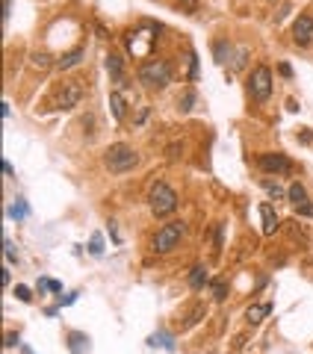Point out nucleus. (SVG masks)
I'll use <instances>...</instances> for the list:
<instances>
[{"mask_svg": "<svg viewBox=\"0 0 313 354\" xmlns=\"http://www.w3.org/2000/svg\"><path fill=\"white\" fill-rule=\"evenodd\" d=\"M174 77V71H172V62L169 59H148L139 65V83L145 89H156V92H163Z\"/></svg>", "mask_w": 313, "mask_h": 354, "instance_id": "1", "label": "nucleus"}, {"mask_svg": "<svg viewBox=\"0 0 313 354\" xmlns=\"http://www.w3.org/2000/svg\"><path fill=\"white\" fill-rule=\"evenodd\" d=\"M106 71H109V77L115 83H122V77H124V59L119 53H109L106 56Z\"/></svg>", "mask_w": 313, "mask_h": 354, "instance_id": "11", "label": "nucleus"}, {"mask_svg": "<svg viewBox=\"0 0 313 354\" xmlns=\"http://www.w3.org/2000/svg\"><path fill=\"white\" fill-rule=\"evenodd\" d=\"M272 95V68L269 65H257L248 74V97L257 103H266Z\"/></svg>", "mask_w": 313, "mask_h": 354, "instance_id": "4", "label": "nucleus"}, {"mask_svg": "<svg viewBox=\"0 0 313 354\" xmlns=\"http://www.w3.org/2000/svg\"><path fill=\"white\" fill-rule=\"evenodd\" d=\"M260 219H263V233L272 236L278 227H281V219H278V212L272 204H260Z\"/></svg>", "mask_w": 313, "mask_h": 354, "instance_id": "9", "label": "nucleus"}, {"mask_svg": "<svg viewBox=\"0 0 313 354\" xmlns=\"http://www.w3.org/2000/svg\"><path fill=\"white\" fill-rule=\"evenodd\" d=\"M183 233H186V225H183V222H169V225H163L160 230H156V236H154V251H156V254L174 251L177 242L183 239Z\"/></svg>", "mask_w": 313, "mask_h": 354, "instance_id": "5", "label": "nucleus"}, {"mask_svg": "<svg viewBox=\"0 0 313 354\" xmlns=\"http://www.w3.org/2000/svg\"><path fill=\"white\" fill-rule=\"evenodd\" d=\"M9 216H12L15 222H21V219L27 216V204H24V201H15V204L9 207Z\"/></svg>", "mask_w": 313, "mask_h": 354, "instance_id": "20", "label": "nucleus"}, {"mask_svg": "<svg viewBox=\"0 0 313 354\" xmlns=\"http://www.w3.org/2000/svg\"><path fill=\"white\" fill-rule=\"evenodd\" d=\"M83 56H86V48H74V50H68V53H62V56L56 59V68H59V71H68V68H74V65H80Z\"/></svg>", "mask_w": 313, "mask_h": 354, "instance_id": "10", "label": "nucleus"}, {"mask_svg": "<svg viewBox=\"0 0 313 354\" xmlns=\"http://www.w3.org/2000/svg\"><path fill=\"white\" fill-rule=\"evenodd\" d=\"M287 198H290V204L301 207V204H307V189H304L301 183H293V186L287 189Z\"/></svg>", "mask_w": 313, "mask_h": 354, "instance_id": "14", "label": "nucleus"}, {"mask_svg": "<svg viewBox=\"0 0 313 354\" xmlns=\"http://www.w3.org/2000/svg\"><path fill=\"white\" fill-rule=\"evenodd\" d=\"M177 103H180V110H183V113H189V110H192V103H195V92H192V89H186V92H183V97H180Z\"/></svg>", "mask_w": 313, "mask_h": 354, "instance_id": "21", "label": "nucleus"}, {"mask_svg": "<svg viewBox=\"0 0 313 354\" xmlns=\"http://www.w3.org/2000/svg\"><path fill=\"white\" fill-rule=\"evenodd\" d=\"M213 53H216V62L225 65V62L230 59V45H227L225 39H219V42H213Z\"/></svg>", "mask_w": 313, "mask_h": 354, "instance_id": "16", "label": "nucleus"}, {"mask_svg": "<svg viewBox=\"0 0 313 354\" xmlns=\"http://www.w3.org/2000/svg\"><path fill=\"white\" fill-rule=\"evenodd\" d=\"M104 165L112 174H124V171H130V168L139 165V154L130 145H124V142H115V145H109L106 154H104Z\"/></svg>", "mask_w": 313, "mask_h": 354, "instance_id": "2", "label": "nucleus"}, {"mask_svg": "<svg viewBox=\"0 0 313 354\" xmlns=\"http://www.w3.org/2000/svg\"><path fill=\"white\" fill-rule=\"evenodd\" d=\"M148 207H151L154 216H172V212L177 209V192H174L169 183L156 180V183H151V189H148Z\"/></svg>", "mask_w": 313, "mask_h": 354, "instance_id": "3", "label": "nucleus"}, {"mask_svg": "<svg viewBox=\"0 0 313 354\" xmlns=\"http://www.w3.org/2000/svg\"><path fill=\"white\" fill-rule=\"evenodd\" d=\"M15 298H18V301H30L33 295H30V290H27V287H15Z\"/></svg>", "mask_w": 313, "mask_h": 354, "instance_id": "29", "label": "nucleus"}, {"mask_svg": "<svg viewBox=\"0 0 313 354\" xmlns=\"http://www.w3.org/2000/svg\"><path fill=\"white\" fill-rule=\"evenodd\" d=\"M298 209V216H313V204L307 201V204H301V207H296Z\"/></svg>", "mask_w": 313, "mask_h": 354, "instance_id": "31", "label": "nucleus"}, {"mask_svg": "<svg viewBox=\"0 0 313 354\" xmlns=\"http://www.w3.org/2000/svg\"><path fill=\"white\" fill-rule=\"evenodd\" d=\"M293 42L298 48H307L313 42V18L310 15H298L296 24H293Z\"/></svg>", "mask_w": 313, "mask_h": 354, "instance_id": "8", "label": "nucleus"}, {"mask_svg": "<svg viewBox=\"0 0 313 354\" xmlns=\"http://www.w3.org/2000/svg\"><path fill=\"white\" fill-rule=\"evenodd\" d=\"M89 254H95V257H101V254H104V242H101V233H95V236H92V242H89Z\"/></svg>", "mask_w": 313, "mask_h": 354, "instance_id": "24", "label": "nucleus"}, {"mask_svg": "<svg viewBox=\"0 0 313 354\" xmlns=\"http://www.w3.org/2000/svg\"><path fill=\"white\" fill-rule=\"evenodd\" d=\"M278 71H281V77H293V68H290L287 62H281V65H278Z\"/></svg>", "mask_w": 313, "mask_h": 354, "instance_id": "32", "label": "nucleus"}, {"mask_svg": "<svg viewBox=\"0 0 313 354\" xmlns=\"http://www.w3.org/2000/svg\"><path fill=\"white\" fill-rule=\"evenodd\" d=\"M151 345H163V348H174V342H172V337L169 334H156V337H151Z\"/></svg>", "mask_w": 313, "mask_h": 354, "instance_id": "22", "label": "nucleus"}, {"mask_svg": "<svg viewBox=\"0 0 313 354\" xmlns=\"http://www.w3.org/2000/svg\"><path fill=\"white\" fill-rule=\"evenodd\" d=\"M177 3H180L186 12H195V9H198V0H177Z\"/></svg>", "mask_w": 313, "mask_h": 354, "instance_id": "30", "label": "nucleus"}, {"mask_svg": "<svg viewBox=\"0 0 313 354\" xmlns=\"http://www.w3.org/2000/svg\"><path fill=\"white\" fill-rule=\"evenodd\" d=\"M109 106H112L115 121H122V118H124V106H127V103H124V97H122L119 92H112V95H109Z\"/></svg>", "mask_w": 313, "mask_h": 354, "instance_id": "15", "label": "nucleus"}, {"mask_svg": "<svg viewBox=\"0 0 313 354\" xmlns=\"http://www.w3.org/2000/svg\"><path fill=\"white\" fill-rule=\"evenodd\" d=\"M38 290H51V292H62V283L51 280V277H38Z\"/></svg>", "mask_w": 313, "mask_h": 354, "instance_id": "19", "label": "nucleus"}, {"mask_svg": "<svg viewBox=\"0 0 313 354\" xmlns=\"http://www.w3.org/2000/svg\"><path fill=\"white\" fill-rule=\"evenodd\" d=\"M269 313H272V304L266 301V304H254V307H248V310H245V319H248L251 325H260Z\"/></svg>", "mask_w": 313, "mask_h": 354, "instance_id": "12", "label": "nucleus"}, {"mask_svg": "<svg viewBox=\"0 0 313 354\" xmlns=\"http://www.w3.org/2000/svg\"><path fill=\"white\" fill-rule=\"evenodd\" d=\"M3 245H6V260H9V263H12V260H15V263H18V251H15V245H12V242H9V239H6V242H3Z\"/></svg>", "mask_w": 313, "mask_h": 354, "instance_id": "27", "label": "nucleus"}, {"mask_svg": "<svg viewBox=\"0 0 313 354\" xmlns=\"http://www.w3.org/2000/svg\"><path fill=\"white\" fill-rule=\"evenodd\" d=\"M210 290H213V298H216V301H225V295H227V280H225V277H216V280L210 283Z\"/></svg>", "mask_w": 313, "mask_h": 354, "instance_id": "18", "label": "nucleus"}, {"mask_svg": "<svg viewBox=\"0 0 313 354\" xmlns=\"http://www.w3.org/2000/svg\"><path fill=\"white\" fill-rule=\"evenodd\" d=\"M222 242H225V225H216V251H222Z\"/></svg>", "mask_w": 313, "mask_h": 354, "instance_id": "28", "label": "nucleus"}, {"mask_svg": "<svg viewBox=\"0 0 313 354\" xmlns=\"http://www.w3.org/2000/svg\"><path fill=\"white\" fill-rule=\"evenodd\" d=\"M68 339H71V351H74V354H83V345H80V342H89L83 334H71Z\"/></svg>", "mask_w": 313, "mask_h": 354, "instance_id": "23", "label": "nucleus"}, {"mask_svg": "<svg viewBox=\"0 0 313 354\" xmlns=\"http://www.w3.org/2000/svg\"><path fill=\"white\" fill-rule=\"evenodd\" d=\"M245 59H248V50H245V48H243V50H240V53H237V56H233V68H237V71H240V68H243V65H245Z\"/></svg>", "mask_w": 313, "mask_h": 354, "instance_id": "26", "label": "nucleus"}, {"mask_svg": "<svg viewBox=\"0 0 313 354\" xmlns=\"http://www.w3.org/2000/svg\"><path fill=\"white\" fill-rule=\"evenodd\" d=\"M257 165H260L266 174H290V171H293V162H290L284 154H260V157H257Z\"/></svg>", "mask_w": 313, "mask_h": 354, "instance_id": "7", "label": "nucleus"}, {"mask_svg": "<svg viewBox=\"0 0 313 354\" xmlns=\"http://www.w3.org/2000/svg\"><path fill=\"white\" fill-rule=\"evenodd\" d=\"M204 283H207V266H192V272H189V287L192 290H204Z\"/></svg>", "mask_w": 313, "mask_h": 354, "instance_id": "13", "label": "nucleus"}, {"mask_svg": "<svg viewBox=\"0 0 313 354\" xmlns=\"http://www.w3.org/2000/svg\"><path fill=\"white\" fill-rule=\"evenodd\" d=\"M260 186L269 192V198L272 201H281V198H287V192H284V186H278V183H272V180H260Z\"/></svg>", "mask_w": 313, "mask_h": 354, "instance_id": "17", "label": "nucleus"}, {"mask_svg": "<svg viewBox=\"0 0 313 354\" xmlns=\"http://www.w3.org/2000/svg\"><path fill=\"white\" fill-rule=\"evenodd\" d=\"M195 77H198V56L189 53V80H195Z\"/></svg>", "mask_w": 313, "mask_h": 354, "instance_id": "25", "label": "nucleus"}, {"mask_svg": "<svg viewBox=\"0 0 313 354\" xmlns=\"http://www.w3.org/2000/svg\"><path fill=\"white\" fill-rule=\"evenodd\" d=\"M80 100H83V86H80V80H68V83H62L59 97H56L59 110H74V106L80 103Z\"/></svg>", "mask_w": 313, "mask_h": 354, "instance_id": "6", "label": "nucleus"}]
</instances>
